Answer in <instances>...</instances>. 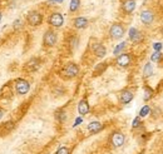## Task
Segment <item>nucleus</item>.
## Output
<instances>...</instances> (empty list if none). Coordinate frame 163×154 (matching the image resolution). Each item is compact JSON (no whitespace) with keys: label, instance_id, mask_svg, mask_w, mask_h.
<instances>
[{"label":"nucleus","instance_id":"dca6fc26","mask_svg":"<svg viewBox=\"0 0 163 154\" xmlns=\"http://www.w3.org/2000/svg\"><path fill=\"white\" fill-rule=\"evenodd\" d=\"M88 24H89L88 19L84 18V16H78V18H75V19L73 20V25H74V28H77V29H84V28L88 26Z\"/></svg>","mask_w":163,"mask_h":154},{"label":"nucleus","instance_id":"f8f14e48","mask_svg":"<svg viewBox=\"0 0 163 154\" xmlns=\"http://www.w3.org/2000/svg\"><path fill=\"white\" fill-rule=\"evenodd\" d=\"M133 98H134L133 91L129 90V89L122 90L120 94H119V101L122 103V104H128V103H130L132 100H133Z\"/></svg>","mask_w":163,"mask_h":154},{"label":"nucleus","instance_id":"473e14b6","mask_svg":"<svg viewBox=\"0 0 163 154\" xmlns=\"http://www.w3.org/2000/svg\"><path fill=\"white\" fill-rule=\"evenodd\" d=\"M161 33H162V35H163V26L161 28Z\"/></svg>","mask_w":163,"mask_h":154},{"label":"nucleus","instance_id":"a878e982","mask_svg":"<svg viewBox=\"0 0 163 154\" xmlns=\"http://www.w3.org/2000/svg\"><path fill=\"white\" fill-rule=\"evenodd\" d=\"M55 154H70V150H69V148H67V147H60V148L57 150Z\"/></svg>","mask_w":163,"mask_h":154},{"label":"nucleus","instance_id":"ddd939ff","mask_svg":"<svg viewBox=\"0 0 163 154\" xmlns=\"http://www.w3.org/2000/svg\"><path fill=\"white\" fill-rule=\"evenodd\" d=\"M92 51H93V54L98 58H104L106 54H107V49L103 44L100 43H94L92 44Z\"/></svg>","mask_w":163,"mask_h":154},{"label":"nucleus","instance_id":"393cba45","mask_svg":"<svg viewBox=\"0 0 163 154\" xmlns=\"http://www.w3.org/2000/svg\"><path fill=\"white\" fill-rule=\"evenodd\" d=\"M149 113H151V108L148 105H144L143 108L140 109V111H139V117H147Z\"/></svg>","mask_w":163,"mask_h":154},{"label":"nucleus","instance_id":"9d476101","mask_svg":"<svg viewBox=\"0 0 163 154\" xmlns=\"http://www.w3.org/2000/svg\"><path fill=\"white\" fill-rule=\"evenodd\" d=\"M129 40L133 44H139L142 40H143V34H142L138 29L136 28H130L129 29Z\"/></svg>","mask_w":163,"mask_h":154},{"label":"nucleus","instance_id":"0eeeda50","mask_svg":"<svg viewBox=\"0 0 163 154\" xmlns=\"http://www.w3.org/2000/svg\"><path fill=\"white\" fill-rule=\"evenodd\" d=\"M48 24L50 26H53V28H60L64 24V18H63L62 14L58 13V12L52 13L48 18Z\"/></svg>","mask_w":163,"mask_h":154},{"label":"nucleus","instance_id":"b1692460","mask_svg":"<svg viewBox=\"0 0 163 154\" xmlns=\"http://www.w3.org/2000/svg\"><path fill=\"white\" fill-rule=\"evenodd\" d=\"M55 118H57L59 121H64V120L67 119L65 111H63V110H59V111H57V113H55Z\"/></svg>","mask_w":163,"mask_h":154},{"label":"nucleus","instance_id":"f257e3e1","mask_svg":"<svg viewBox=\"0 0 163 154\" xmlns=\"http://www.w3.org/2000/svg\"><path fill=\"white\" fill-rule=\"evenodd\" d=\"M124 34H126V28L122 23H114L109 28V36L114 40L122 39L124 36Z\"/></svg>","mask_w":163,"mask_h":154},{"label":"nucleus","instance_id":"9b49d317","mask_svg":"<svg viewBox=\"0 0 163 154\" xmlns=\"http://www.w3.org/2000/svg\"><path fill=\"white\" fill-rule=\"evenodd\" d=\"M120 8L124 14H132L136 9V0H123Z\"/></svg>","mask_w":163,"mask_h":154},{"label":"nucleus","instance_id":"39448f33","mask_svg":"<svg viewBox=\"0 0 163 154\" xmlns=\"http://www.w3.org/2000/svg\"><path fill=\"white\" fill-rule=\"evenodd\" d=\"M43 44L48 48H52L57 44V33L52 29H48L43 35Z\"/></svg>","mask_w":163,"mask_h":154},{"label":"nucleus","instance_id":"6e6552de","mask_svg":"<svg viewBox=\"0 0 163 154\" xmlns=\"http://www.w3.org/2000/svg\"><path fill=\"white\" fill-rule=\"evenodd\" d=\"M124 140H126V137L124 134L122 132H113L112 133V135H110V143H112V145H113L114 148H119L124 144Z\"/></svg>","mask_w":163,"mask_h":154},{"label":"nucleus","instance_id":"bb28decb","mask_svg":"<svg viewBox=\"0 0 163 154\" xmlns=\"http://www.w3.org/2000/svg\"><path fill=\"white\" fill-rule=\"evenodd\" d=\"M139 124H140V118H139V117H137V118L133 120V124H132V125H133V128H137Z\"/></svg>","mask_w":163,"mask_h":154},{"label":"nucleus","instance_id":"2eb2a0df","mask_svg":"<svg viewBox=\"0 0 163 154\" xmlns=\"http://www.w3.org/2000/svg\"><path fill=\"white\" fill-rule=\"evenodd\" d=\"M89 103L87 99H82L79 103H78V113L80 115H85L89 113Z\"/></svg>","mask_w":163,"mask_h":154},{"label":"nucleus","instance_id":"a211bd4d","mask_svg":"<svg viewBox=\"0 0 163 154\" xmlns=\"http://www.w3.org/2000/svg\"><path fill=\"white\" fill-rule=\"evenodd\" d=\"M107 67H108L107 63H100L99 65L95 67V69H94V71H93V75H94V77H98V75H100V74H103L104 71H106V69H107Z\"/></svg>","mask_w":163,"mask_h":154},{"label":"nucleus","instance_id":"412c9836","mask_svg":"<svg viewBox=\"0 0 163 154\" xmlns=\"http://www.w3.org/2000/svg\"><path fill=\"white\" fill-rule=\"evenodd\" d=\"M126 45H127V43L126 42H123V43H120V44H118L117 46H116V49H114V51H113V54L114 55H119V54H122V51H123V49L126 48Z\"/></svg>","mask_w":163,"mask_h":154},{"label":"nucleus","instance_id":"f3484780","mask_svg":"<svg viewBox=\"0 0 163 154\" xmlns=\"http://www.w3.org/2000/svg\"><path fill=\"white\" fill-rule=\"evenodd\" d=\"M103 124H102L100 121H92L88 124V130L90 133H93V134H95V133H99L102 129H103Z\"/></svg>","mask_w":163,"mask_h":154},{"label":"nucleus","instance_id":"2f4dec72","mask_svg":"<svg viewBox=\"0 0 163 154\" xmlns=\"http://www.w3.org/2000/svg\"><path fill=\"white\" fill-rule=\"evenodd\" d=\"M2 19H3V14H2V12H0V22H2Z\"/></svg>","mask_w":163,"mask_h":154},{"label":"nucleus","instance_id":"1a4fd4ad","mask_svg":"<svg viewBox=\"0 0 163 154\" xmlns=\"http://www.w3.org/2000/svg\"><path fill=\"white\" fill-rule=\"evenodd\" d=\"M130 63H132V56L128 53H122L117 56V64L120 68H127L130 65Z\"/></svg>","mask_w":163,"mask_h":154},{"label":"nucleus","instance_id":"7c9ffc66","mask_svg":"<svg viewBox=\"0 0 163 154\" xmlns=\"http://www.w3.org/2000/svg\"><path fill=\"white\" fill-rule=\"evenodd\" d=\"M50 2H58V3H60V2H63V0H50Z\"/></svg>","mask_w":163,"mask_h":154},{"label":"nucleus","instance_id":"5701e85b","mask_svg":"<svg viewBox=\"0 0 163 154\" xmlns=\"http://www.w3.org/2000/svg\"><path fill=\"white\" fill-rule=\"evenodd\" d=\"M161 59H162V54H161V51H154V53L152 54V56H151V60L153 61V63H159Z\"/></svg>","mask_w":163,"mask_h":154},{"label":"nucleus","instance_id":"c85d7f7f","mask_svg":"<svg viewBox=\"0 0 163 154\" xmlns=\"http://www.w3.org/2000/svg\"><path fill=\"white\" fill-rule=\"evenodd\" d=\"M79 123H82V118H78V119L75 120V124H74V127H75V125H78Z\"/></svg>","mask_w":163,"mask_h":154},{"label":"nucleus","instance_id":"c756f323","mask_svg":"<svg viewBox=\"0 0 163 154\" xmlns=\"http://www.w3.org/2000/svg\"><path fill=\"white\" fill-rule=\"evenodd\" d=\"M4 117V110L2 109V108H0V119H2Z\"/></svg>","mask_w":163,"mask_h":154},{"label":"nucleus","instance_id":"f03ea898","mask_svg":"<svg viewBox=\"0 0 163 154\" xmlns=\"http://www.w3.org/2000/svg\"><path fill=\"white\" fill-rule=\"evenodd\" d=\"M26 23L30 26H39V25H42L43 15L40 14L39 12H36V10H32V12H29L28 15H26Z\"/></svg>","mask_w":163,"mask_h":154},{"label":"nucleus","instance_id":"aec40b11","mask_svg":"<svg viewBox=\"0 0 163 154\" xmlns=\"http://www.w3.org/2000/svg\"><path fill=\"white\" fill-rule=\"evenodd\" d=\"M80 6V0H70L69 4V12L70 13H75Z\"/></svg>","mask_w":163,"mask_h":154},{"label":"nucleus","instance_id":"20e7f679","mask_svg":"<svg viewBox=\"0 0 163 154\" xmlns=\"http://www.w3.org/2000/svg\"><path fill=\"white\" fill-rule=\"evenodd\" d=\"M139 19H140L142 24H144V25L149 26V25L153 24L154 19H156L154 12H153L152 9H144V10H142L140 14H139Z\"/></svg>","mask_w":163,"mask_h":154},{"label":"nucleus","instance_id":"7ed1b4c3","mask_svg":"<svg viewBox=\"0 0 163 154\" xmlns=\"http://www.w3.org/2000/svg\"><path fill=\"white\" fill-rule=\"evenodd\" d=\"M62 74L67 78V79H73L79 74V67L75 63H68L64 65Z\"/></svg>","mask_w":163,"mask_h":154},{"label":"nucleus","instance_id":"6ab92c4d","mask_svg":"<svg viewBox=\"0 0 163 154\" xmlns=\"http://www.w3.org/2000/svg\"><path fill=\"white\" fill-rule=\"evenodd\" d=\"M152 74H153V67H152L151 63H147L143 68V77L144 78H149Z\"/></svg>","mask_w":163,"mask_h":154},{"label":"nucleus","instance_id":"cd10ccee","mask_svg":"<svg viewBox=\"0 0 163 154\" xmlns=\"http://www.w3.org/2000/svg\"><path fill=\"white\" fill-rule=\"evenodd\" d=\"M153 48H154L156 51H161V49H162V44H161V43H154Z\"/></svg>","mask_w":163,"mask_h":154},{"label":"nucleus","instance_id":"423d86ee","mask_svg":"<svg viewBox=\"0 0 163 154\" xmlns=\"http://www.w3.org/2000/svg\"><path fill=\"white\" fill-rule=\"evenodd\" d=\"M15 90L19 95H25L30 90V83L25 79H16L15 81Z\"/></svg>","mask_w":163,"mask_h":154},{"label":"nucleus","instance_id":"4468645a","mask_svg":"<svg viewBox=\"0 0 163 154\" xmlns=\"http://www.w3.org/2000/svg\"><path fill=\"white\" fill-rule=\"evenodd\" d=\"M40 68V60L38 58H32L25 64V70L26 71H35Z\"/></svg>","mask_w":163,"mask_h":154},{"label":"nucleus","instance_id":"4be33fe9","mask_svg":"<svg viewBox=\"0 0 163 154\" xmlns=\"http://www.w3.org/2000/svg\"><path fill=\"white\" fill-rule=\"evenodd\" d=\"M152 97H153V89L149 87H144V100L148 101Z\"/></svg>","mask_w":163,"mask_h":154}]
</instances>
